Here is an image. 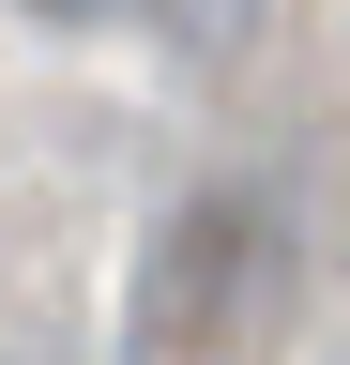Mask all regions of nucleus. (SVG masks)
Here are the masks:
<instances>
[{"label": "nucleus", "instance_id": "nucleus-1", "mask_svg": "<svg viewBox=\"0 0 350 365\" xmlns=\"http://www.w3.org/2000/svg\"><path fill=\"white\" fill-rule=\"evenodd\" d=\"M274 304H289V228H274V198H244V182L183 198L153 228V259H138V350L153 365H229Z\"/></svg>", "mask_w": 350, "mask_h": 365}, {"label": "nucleus", "instance_id": "nucleus-2", "mask_svg": "<svg viewBox=\"0 0 350 365\" xmlns=\"http://www.w3.org/2000/svg\"><path fill=\"white\" fill-rule=\"evenodd\" d=\"M46 31H107V16H138V0H31Z\"/></svg>", "mask_w": 350, "mask_h": 365}]
</instances>
